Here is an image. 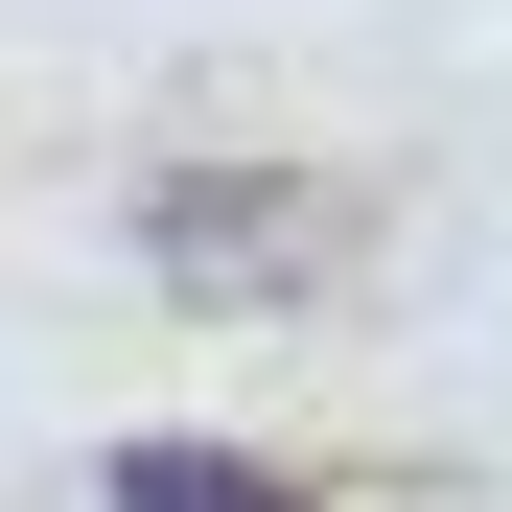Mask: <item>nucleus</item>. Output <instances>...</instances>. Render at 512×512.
I'll return each instance as SVG.
<instances>
[{"label":"nucleus","mask_w":512,"mask_h":512,"mask_svg":"<svg viewBox=\"0 0 512 512\" xmlns=\"http://www.w3.org/2000/svg\"><path fill=\"white\" fill-rule=\"evenodd\" d=\"M326 256L350 233H326V187H280V163H187V187L140 210V280L163 303H303Z\"/></svg>","instance_id":"nucleus-1"},{"label":"nucleus","mask_w":512,"mask_h":512,"mask_svg":"<svg viewBox=\"0 0 512 512\" xmlns=\"http://www.w3.org/2000/svg\"><path fill=\"white\" fill-rule=\"evenodd\" d=\"M117 512H303V489H256V466H210V443H117Z\"/></svg>","instance_id":"nucleus-2"}]
</instances>
